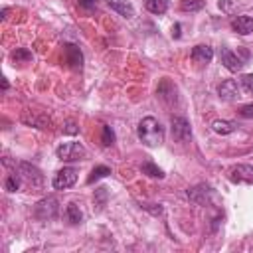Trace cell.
Masks as SVG:
<instances>
[{"label": "cell", "mask_w": 253, "mask_h": 253, "mask_svg": "<svg viewBox=\"0 0 253 253\" xmlns=\"http://www.w3.org/2000/svg\"><path fill=\"white\" fill-rule=\"evenodd\" d=\"M186 194H188V198H190L192 202H196V204H206V200L211 196V188H208V186H196V188H190Z\"/></svg>", "instance_id": "2e32d148"}, {"label": "cell", "mask_w": 253, "mask_h": 253, "mask_svg": "<svg viewBox=\"0 0 253 253\" xmlns=\"http://www.w3.org/2000/svg\"><path fill=\"white\" fill-rule=\"evenodd\" d=\"M63 53H65V63H69V67L73 69H79L81 63H83V55H81V49L73 43H65L63 45Z\"/></svg>", "instance_id": "30bf717a"}, {"label": "cell", "mask_w": 253, "mask_h": 253, "mask_svg": "<svg viewBox=\"0 0 253 253\" xmlns=\"http://www.w3.org/2000/svg\"><path fill=\"white\" fill-rule=\"evenodd\" d=\"M65 215H67L69 223H73V225H77V223L83 219V213H81L79 206H75V204H69V206L65 208Z\"/></svg>", "instance_id": "d6986e66"}, {"label": "cell", "mask_w": 253, "mask_h": 253, "mask_svg": "<svg viewBox=\"0 0 253 253\" xmlns=\"http://www.w3.org/2000/svg\"><path fill=\"white\" fill-rule=\"evenodd\" d=\"M231 30L241 34V36L251 34L253 32V18H249V16H235L231 20Z\"/></svg>", "instance_id": "7c38bea8"}, {"label": "cell", "mask_w": 253, "mask_h": 253, "mask_svg": "<svg viewBox=\"0 0 253 253\" xmlns=\"http://www.w3.org/2000/svg\"><path fill=\"white\" fill-rule=\"evenodd\" d=\"M63 132H67V134H77V132H79V126H77L73 121H67V123L63 125Z\"/></svg>", "instance_id": "484cf974"}, {"label": "cell", "mask_w": 253, "mask_h": 253, "mask_svg": "<svg viewBox=\"0 0 253 253\" xmlns=\"http://www.w3.org/2000/svg\"><path fill=\"white\" fill-rule=\"evenodd\" d=\"M144 6L152 14H164L168 10V0H146Z\"/></svg>", "instance_id": "ac0fdd59"}, {"label": "cell", "mask_w": 253, "mask_h": 253, "mask_svg": "<svg viewBox=\"0 0 253 253\" xmlns=\"http://www.w3.org/2000/svg\"><path fill=\"white\" fill-rule=\"evenodd\" d=\"M57 158L65 160V162H73V160H83L87 156V150L81 142H65L61 146H57Z\"/></svg>", "instance_id": "7a4b0ae2"}, {"label": "cell", "mask_w": 253, "mask_h": 253, "mask_svg": "<svg viewBox=\"0 0 253 253\" xmlns=\"http://www.w3.org/2000/svg\"><path fill=\"white\" fill-rule=\"evenodd\" d=\"M172 36L174 38H180V24H174L172 26Z\"/></svg>", "instance_id": "f546056e"}, {"label": "cell", "mask_w": 253, "mask_h": 253, "mask_svg": "<svg viewBox=\"0 0 253 253\" xmlns=\"http://www.w3.org/2000/svg\"><path fill=\"white\" fill-rule=\"evenodd\" d=\"M22 121L26 125H32V126H38V128H47L49 126V119L45 115H40V113H34V111H26Z\"/></svg>", "instance_id": "9a60e30c"}, {"label": "cell", "mask_w": 253, "mask_h": 253, "mask_svg": "<svg viewBox=\"0 0 253 253\" xmlns=\"http://www.w3.org/2000/svg\"><path fill=\"white\" fill-rule=\"evenodd\" d=\"M211 128L217 134H231L235 130V123H231V121H213Z\"/></svg>", "instance_id": "e0dca14e"}, {"label": "cell", "mask_w": 253, "mask_h": 253, "mask_svg": "<svg viewBox=\"0 0 253 253\" xmlns=\"http://www.w3.org/2000/svg\"><path fill=\"white\" fill-rule=\"evenodd\" d=\"M233 184H253V164H237L229 172Z\"/></svg>", "instance_id": "8992f818"}, {"label": "cell", "mask_w": 253, "mask_h": 253, "mask_svg": "<svg viewBox=\"0 0 253 253\" xmlns=\"http://www.w3.org/2000/svg\"><path fill=\"white\" fill-rule=\"evenodd\" d=\"M239 115H241V117H245V119H253V103L243 105V107L239 109Z\"/></svg>", "instance_id": "4316f807"}, {"label": "cell", "mask_w": 253, "mask_h": 253, "mask_svg": "<svg viewBox=\"0 0 253 253\" xmlns=\"http://www.w3.org/2000/svg\"><path fill=\"white\" fill-rule=\"evenodd\" d=\"M190 57H192V61H194V63H200V65H208V63L211 61V57H213V49H211L210 45H204V43H200V45H196V47L192 49Z\"/></svg>", "instance_id": "9c48e42d"}, {"label": "cell", "mask_w": 253, "mask_h": 253, "mask_svg": "<svg viewBox=\"0 0 253 253\" xmlns=\"http://www.w3.org/2000/svg\"><path fill=\"white\" fill-rule=\"evenodd\" d=\"M20 180H22L20 174H16V172L10 174L8 180H6V190H8V192H18V188H20Z\"/></svg>", "instance_id": "cb8c5ba5"}, {"label": "cell", "mask_w": 253, "mask_h": 253, "mask_svg": "<svg viewBox=\"0 0 253 253\" xmlns=\"http://www.w3.org/2000/svg\"><path fill=\"white\" fill-rule=\"evenodd\" d=\"M113 142H115V132H113V128L109 125H105L103 126V144L105 146H111Z\"/></svg>", "instance_id": "d4e9b609"}, {"label": "cell", "mask_w": 253, "mask_h": 253, "mask_svg": "<svg viewBox=\"0 0 253 253\" xmlns=\"http://www.w3.org/2000/svg\"><path fill=\"white\" fill-rule=\"evenodd\" d=\"M241 83H243V87H245V89L253 91V73H247V75H243V77H241Z\"/></svg>", "instance_id": "83f0119b"}, {"label": "cell", "mask_w": 253, "mask_h": 253, "mask_svg": "<svg viewBox=\"0 0 253 253\" xmlns=\"http://www.w3.org/2000/svg\"><path fill=\"white\" fill-rule=\"evenodd\" d=\"M136 134L140 142L146 144L148 148H156L164 142V128L154 117H144L136 126Z\"/></svg>", "instance_id": "6da1fadb"}, {"label": "cell", "mask_w": 253, "mask_h": 253, "mask_svg": "<svg viewBox=\"0 0 253 253\" xmlns=\"http://www.w3.org/2000/svg\"><path fill=\"white\" fill-rule=\"evenodd\" d=\"M77 182V170L75 168H61L57 170V174L53 176V188L55 190H65V188H71L73 184Z\"/></svg>", "instance_id": "5b68a950"}, {"label": "cell", "mask_w": 253, "mask_h": 253, "mask_svg": "<svg viewBox=\"0 0 253 253\" xmlns=\"http://www.w3.org/2000/svg\"><path fill=\"white\" fill-rule=\"evenodd\" d=\"M156 95H158L164 103H168V105L176 103V87H174V83L168 81V79H162L160 85H158V89H156Z\"/></svg>", "instance_id": "8fae6325"}, {"label": "cell", "mask_w": 253, "mask_h": 253, "mask_svg": "<svg viewBox=\"0 0 253 253\" xmlns=\"http://www.w3.org/2000/svg\"><path fill=\"white\" fill-rule=\"evenodd\" d=\"M2 89H4V91L8 89V81H6V79H2Z\"/></svg>", "instance_id": "4dcf8cb0"}, {"label": "cell", "mask_w": 253, "mask_h": 253, "mask_svg": "<svg viewBox=\"0 0 253 253\" xmlns=\"http://www.w3.org/2000/svg\"><path fill=\"white\" fill-rule=\"evenodd\" d=\"M20 178H24V180H28V182H32V184H36V186L42 184V174H40V170L34 168L32 164H28V162H20Z\"/></svg>", "instance_id": "4fadbf2b"}, {"label": "cell", "mask_w": 253, "mask_h": 253, "mask_svg": "<svg viewBox=\"0 0 253 253\" xmlns=\"http://www.w3.org/2000/svg\"><path fill=\"white\" fill-rule=\"evenodd\" d=\"M140 170H142V174H148V176H152V178H164V172H162L154 162H150V160H146V162L140 166Z\"/></svg>", "instance_id": "ffe728a7"}, {"label": "cell", "mask_w": 253, "mask_h": 253, "mask_svg": "<svg viewBox=\"0 0 253 253\" xmlns=\"http://www.w3.org/2000/svg\"><path fill=\"white\" fill-rule=\"evenodd\" d=\"M105 2L111 6V10H115L123 18H132L134 16V8L128 0H105Z\"/></svg>", "instance_id": "5bb4252c"}, {"label": "cell", "mask_w": 253, "mask_h": 253, "mask_svg": "<svg viewBox=\"0 0 253 253\" xmlns=\"http://www.w3.org/2000/svg\"><path fill=\"white\" fill-rule=\"evenodd\" d=\"M79 6L85 8V10H91L97 6V0H79Z\"/></svg>", "instance_id": "f1b7e54d"}, {"label": "cell", "mask_w": 253, "mask_h": 253, "mask_svg": "<svg viewBox=\"0 0 253 253\" xmlns=\"http://www.w3.org/2000/svg\"><path fill=\"white\" fill-rule=\"evenodd\" d=\"M170 130H172V138L176 142H186V140L192 138L190 123L184 117H172L170 119Z\"/></svg>", "instance_id": "277c9868"}, {"label": "cell", "mask_w": 253, "mask_h": 253, "mask_svg": "<svg viewBox=\"0 0 253 253\" xmlns=\"http://www.w3.org/2000/svg\"><path fill=\"white\" fill-rule=\"evenodd\" d=\"M219 59H221L223 67H225V69H229L231 73L239 71V69L245 65V59H241L237 53H233V51H231V49H227V47H221V49H219Z\"/></svg>", "instance_id": "52a82bcc"}, {"label": "cell", "mask_w": 253, "mask_h": 253, "mask_svg": "<svg viewBox=\"0 0 253 253\" xmlns=\"http://www.w3.org/2000/svg\"><path fill=\"white\" fill-rule=\"evenodd\" d=\"M217 93H219V97H221L223 101H237V99L241 97L239 85H237L235 79H225V81H221V85L217 87Z\"/></svg>", "instance_id": "ba28073f"}, {"label": "cell", "mask_w": 253, "mask_h": 253, "mask_svg": "<svg viewBox=\"0 0 253 253\" xmlns=\"http://www.w3.org/2000/svg\"><path fill=\"white\" fill-rule=\"evenodd\" d=\"M12 59H14L16 63H20V61H30V59H32V53H30L26 47H18V49L12 53Z\"/></svg>", "instance_id": "603a6c76"}, {"label": "cell", "mask_w": 253, "mask_h": 253, "mask_svg": "<svg viewBox=\"0 0 253 253\" xmlns=\"http://www.w3.org/2000/svg\"><path fill=\"white\" fill-rule=\"evenodd\" d=\"M109 174H111V168L109 166H97V168L91 170V174L87 178V184H93V182H97V180H101V178H105Z\"/></svg>", "instance_id": "44dd1931"}, {"label": "cell", "mask_w": 253, "mask_h": 253, "mask_svg": "<svg viewBox=\"0 0 253 253\" xmlns=\"http://www.w3.org/2000/svg\"><path fill=\"white\" fill-rule=\"evenodd\" d=\"M204 6H206L204 0H180V8H182L184 12H198V10H202Z\"/></svg>", "instance_id": "7402d4cb"}, {"label": "cell", "mask_w": 253, "mask_h": 253, "mask_svg": "<svg viewBox=\"0 0 253 253\" xmlns=\"http://www.w3.org/2000/svg\"><path fill=\"white\" fill-rule=\"evenodd\" d=\"M57 211H59V204H57V200H55L53 196H47V198L40 200V202L36 204V208H34V215H36L38 219H42V221L53 219V217L57 215Z\"/></svg>", "instance_id": "3957f363"}]
</instances>
